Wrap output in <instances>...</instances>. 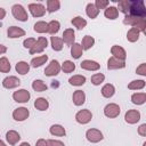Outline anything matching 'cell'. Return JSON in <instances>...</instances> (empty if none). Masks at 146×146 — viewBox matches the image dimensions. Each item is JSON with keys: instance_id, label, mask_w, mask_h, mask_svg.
<instances>
[{"instance_id": "obj_36", "label": "cell", "mask_w": 146, "mask_h": 146, "mask_svg": "<svg viewBox=\"0 0 146 146\" xmlns=\"http://www.w3.org/2000/svg\"><path fill=\"white\" fill-rule=\"evenodd\" d=\"M32 89L36 92H43L48 89V86L44 83L43 80L41 79H35L33 82H32Z\"/></svg>"}, {"instance_id": "obj_1", "label": "cell", "mask_w": 146, "mask_h": 146, "mask_svg": "<svg viewBox=\"0 0 146 146\" xmlns=\"http://www.w3.org/2000/svg\"><path fill=\"white\" fill-rule=\"evenodd\" d=\"M128 15L146 18V6L143 0H129Z\"/></svg>"}, {"instance_id": "obj_54", "label": "cell", "mask_w": 146, "mask_h": 146, "mask_svg": "<svg viewBox=\"0 0 146 146\" xmlns=\"http://www.w3.org/2000/svg\"><path fill=\"white\" fill-rule=\"evenodd\" d=\"M0 146H7V144H6L2 139H0Z\"/></svg>"}, {"instance_id": "obj_14", "label": "cell", "mask_w": 146, "mask_h": 146, "mask_svg": "<svg viewBox=\"0 0 146 146\" xmlns=\"http://www.w3.org/2000/svg\"><path fill=\"white\" fill-rule=\"evenodd\" d=\"M25 34H26L25 30L19 26H16V25H13L7 29V36L9 39H18V38L24 36Z\"/></svg>"}, {"instance_id": "obj_9", "label": "cell", "mask_w": 146, "mask_h": 146, "mask_svg": "<svg viewBox=\"0 0 146 146\" xmlns=\"http://www.w3.org/2000/svg\"><path fill=\"white\" fill-rule=\"evenodd\" d=\"M91 119H92V113L88 108L80 110L75 114V121L79 124H87V123H89L91 121Z\"/></svg>"}, {"instance_id": "obj_27", "label": "cell", "mask_w": 146, "mask_h": 146, "mask_svg": "<svg viewBox=\"0 0 146 146\" xmlns=\"http://www.w3.org/2000/svg\"><path fill=\"white\" fill-rule=\"evenodd\" d=\"M34 107H35V110H38V111H40V112H44V111H47L48 108H49V102L44 98V97H39V98H36L35 100H34Z\"/></svg>"}, {"instance_id": "obj_12", "label": "cell", "mask_w": 146, "mask_h": 146, "mask_svg": "<svg viewBox=\"0 0 146 146\" xmlns=\"http://www.w3.org/2000/svg\"><path fill=\"white\" fill-rule=\"evenodd\" d=\"M141 114L138 110H128L124 114V121L128 124H136L140 121Z\"/></svg>"}, {"instance_id": "obj_38", "label": "cell", "mask_w": 146, "mask_h": 146, "mask_svg": "<svg viewBox=\"0 0 146 146\" xmlns=\"http://www.w3.org/2000/svg\"><path fill=\"white\" fill-rule=\"evenodd\" d=\"M33 30H34V32L40 33V34L47 33V31H48V23L44 22V21H38L33 25Z\"/></svg>"}, {"instance_id": "obj_49", "label": "cell", "mask_w": 146, "mask_h": 146, "mask_svg": "<svg viewBox=\"0 0 146 146\" xmlns=\"http://www.w3.org/2000/svg\"><path fill=\"white\" fill-rule=\"evenodd\" d=\"M35 146H48V141L44 138H39L35 143Z\"/></svg>"}, {"instance_id": "obj_51", "label": "cell", "mask_w": 146, "mask_h": 146, "mask_svg": "<svg viewBox=\"0 0 146 146\" xmlns=\"http://www.w3.org/2000/svg\"><path fill=\"white\" fill-rule=\"evenodd\" d=\"M6 52H7V47H6L5 44L0 43V55H3V54H6Z\"/></svg>"}, {"instance_id": "obj_4", "label": "cell", "mask_w": 146, "mask_h": 146, "mask_svg": "<svg viewBox=\"0 0 146 146\" xmlns=\"http://www.w3.org/2000/svg\"><path fill=\"white\" fill-rule=\"evenodd\" d=\"M86 139L91 144H97L104 139V135L99 129L90 128L86 131Z\"/></svg>"}, {"instance_id": "obj_3", "label": "cell", "mask_w": 146, "mask_h": 146, "mask_svg": "<svg viewBox=\"0 0 146 146\" xmlns=\"http://www.w3.org/2000/svg\"><path fill=\"white\" fill-rule=\"evenodd\" d=\"M11 15L19 22H26L29 19V14L21 3H15L11 6Z\"/></svg>"}, {"instance_id": "obj_28", "label": "cell", "mask_w": 146, "mask_h": 146, "mask_svg": "<svg viewBox=\"0 0 146 146\" xmlns=\"http://www.w3.org/2000/svg\"><path fill=\"white\" fill-rule=\"evenodd\" d=\"M104 16L110 21H114L119 17V10L115 6H108L106 9H104Z\"/></svg>"}, {"instance_id": "obj_24", "label": "cell", "mask_w": 146, "mask_h": 146, "mask_svg": "<svg viewBox=\"0 0 146 146\" xmlns=\"http://www.w3.org/2000/svg\"><path fill=\"white\" fill-rule=\"evenodd\" d=\"M70 51H71V56L74 58V59H80L81 56L83 55V49H82V46L78 42H74L71 47H70Z\"/></svg>"}, {"instance_id": "obj_32", "label": "cell", "mask_w": 146, "mask_h": 146, "mask_svg": "<svg viewBox=\"0 0 146 146\" xmlns=\"http://www.w3.org/2000/svg\"><path fill=\"white\" fill-rule=\"evenodd\" d=\"M146 86V81L143 79H137V80H132L131 82L128 83V89L129 90H141L144 89Z\"/></svg>"}, {"instance_id": "obj_15", "label": "cell", "mask_w": 146, "mask_h": 146, "mask_svg": "<svg viewBox=\"0 0 146 146\" xmlns=\"http://www.w3.org/2000/svg\"><path fill=\"white\" fill-rule=\"evenodd\" d=\"M80 67L84 71H90V72H96L100 68V64L96 60L92 59H83L80 63Z\"/></svg>"}, {"instance_id": "obj_11", "label": "cell", "mask_w": 146, "mask_h": 146, "mask_svg": "<svg viewBox=\"0 0 146 146\" xmlns=\"http://www.w3.org/2000/svg\"><path fill=\"white\" fill-rule=\"evenodd\" d=\"M11 116H13V119H14L15 121H17V122H23V121H25V120L29 119V116H30V111H29V108H26V107H24V106L17 107V108H15V110L13 111Z\"/></svg>"}, {"instance_id": "obj_5", "label": "cell", "mask_w": 146, "mask_h": 146, "mask_svg": "<svg viewBox=\"0 0 146 146\" xmlns=\"http://www.w3.org/2000/svg\"><path fill=\"white\" fill-rule=\"evenodd\" d=\"M48 47V39L46 36H39L36 39V42L34 43V46L29 50L30 55H36V54H41L43 52V50Z\"/></svg>"}, {"instance_id": "obj_37", "label": "cell", "mask_w": 146, "mask_h": 146, "mask_svg": "<svg viewBox=\"0 0 146 146\" xmlns=\"http://www.w3.org/2000/svg\"><path fill=\"white\" fill-rule=\"evenodd\" d=\"M60 9V1L59 0H48L46 10L48 13H56Z\"/></svg>"}, {"instance_id": "obj_6", "label": "cell", "mask_w": 146, "mask_h": 146, "mask_svg": "<svg viewBox=\"0 0 146 146\" xmlns=\"http://www.w3.org/2000/svg\"><path fill=\"white\" fill-rule=\"evenodd\" d=\"M121 107L116 103H108L104 107V115L108 119H115L120 115Z\"/></svg>"}, {"instance_id": "obj_35", "label": "cell", "mask_w": 146, "mask_h": 146, "mask_svg": "<svg viewBox=\"0 0 146 146\" xmlns=\"http://www.w3.org/2000/svg\"><path fill=\"white\" fill-rule=\"evenodd\" d=\"M80 44L82 46L83 51H84V50H89V49H91V48L94 47V44H95V38L91 36V35H84V36L82 38V41H81Z\"/></svg>"}, {"instance_id": "obj_16", "label": "cell", "mask_w": 146, "mask_h": 146, "mask_svg": "<svg viewBox=\"0 0 146 146\" xmlns=\"http://www.w3.org/2000/svg\"><path fill=\"white\" fill-rule=\"evenodd\" d=\"M62 40L66 46L71 47L75 42V31L71 27L65 29L63 32V35H62Z\"/></svg>"}, {"instance_id": "obj_13", "label": "cell", "mask_w": 146, "mask_h": 146, "mask_svg": "<svg viewBox=\"0 0 146 146\" xmlns=\"http://www.w3.org/2000/svg\"><path fill=\"white\" fill-rule=\"evenodd\" d=\"M1 84L5 89H15V88L19 87L21 80L16 75H8L2 80Z\"/></svg>"}, {"instance_id": "obj_29", "label": "cell", "mask_w": 146, "mask_h": 146, "mask_svg": "<svg viewBox=\"0 0 146 146\" xmlns=\"http://www.w3.org/2000/svg\"><path fill=\"white\" fill-rule=\"evenodd\" d=\"M48 60V56L47 55H40V56H36V57H33L30 62V66L36 68V67H40L42 66L43 64H46Z\"/></svg>"}, {"instance_id": "obj_18", "label": "cell", "mask_w": 146, "mask_h": 146, "mask_svg": "<svg viewBox=\"0 0 146 146\" xmlns=\"http://www.w3.org/2000/svg\"><path fill=\"white\" fill-rule=\"evenodd\" d=\"M111 54H112V57H115V58L121 59V60H125V58H127L125 49L119 44H113L111 47Z\"/></svg>"}, {"instance_id": "obj_10", "label": "cell", "mask_w": 146, "mask_h": 146, "mask_svg": "<svg viewBox=\"0 0 146 146\" xmlns=\"http://www.w3.org/2000/svg\"><path fill=\"white\" fill-rule=\"evenodd\" d=\"M31 98V94L29 90L26 89H17L16 91L13 92V99L16 102V103H21V104H25L30 100Z\"/></svg>"}, {"instance_id": "obj_46", "label": "cell", "mask_w": 146, "mask_h": 146, "mask_svg": "<svg viewBox=\"0 0 146 146\" xmlns=\"http://www.w3.org/2000/svg\"><path fill=\"white\" fill-rule=\"evenodd\" d=\"M136 73L141 76H146V63L139 64V66H137V68H136Z\"/></svg>"}, {"instance_id": "obj_47", "label": "cell", "mask_w": 146, "mask_h": 146, "mask_svg": "<svg viewBox=\"0 0 146 146\" xmlns=\"http://www.w3.org/2000/svg\"><path fill=\"white\" fill-rule=\"evenodd\" d=\"M47 141H48V146H65V144L58 139H48Z\"/></svg>"}, {"instance_id": "obj_40", "label": "cell", "mask_w": 146, "mask_h": 146, "mask_svg": "<svg viewBox=\"0 0 146 146\" xmlns=\"http://www.w3.org/2000/svg\"><path fill=\"white\" fill-rule=\"evenodd\" d=\"M11 70V65L9 59L6 56L0 57V73H9Z\"/></svg>"}, {"instance_id": "obj_39", "label": "cell", "mask_w": 146, "mask_h": 146, "mask_svg": "<svg viewBox=\"0 0 146 146\" xmlns=\"http://www.w3.org/2000/svg\"><path fill=\"white\" fill-rule=\"evenodd\" d=\"M75 67H76L75 64L70 59H66L60 64V70L64 73H72V72L75 71Z\"/></svg>"}, {"instance_id": "obj_50", "label": "cell", "mask_w": 146, "mask_h": 146, "mask_svg": "<svg viewBox=\"0 0 146 146\" xmlns=\"http://www.w3.org/2000/svg\"><path fill=\"white\" fill-rule=\"evenodd\" d=\"M6 15H7L6 9H5V8H2V7H0V21H1V19H3V18L6 17Z\"/></svg>"}, {"instance_id": "obj_20", "label": "cell", "mask_w": 146, "mask_h": 146, "mask_svg": "<svg viewBox=\"0 0 146 146\" xmlns=\"http://www.w3.org/2000/svg\"><path fill=\"white\" fill-rule=\"evenodd\" d=\"M6 140L9 145L14 146V145L18 144V141L21 140V135L16 130H8L6 132Z\"/></svg>"}, {"instance_id": "obj_17", "label": "cell", "mask_w": 146, "mask_h": 146, "mask_svg": "<svg viewBox=\"0 0 146 146\" xmlns=\"http://www.w3.org/2000/svg\"><path fill=\"white\" fill-rule=\"evenodd\" d=\"M125 67V60L117 59L115 57H110L107 59V70L113 71V70H122Z\"/></svg>"}, {"instance_id": "obj_7", "label": "cell", "mask_w": 146, "mask_h": 146, "mask_svg": "<svg viewBox=\"0 0 146 146\" xmlns=\"http://www.w3.org/2000/svg\"><path fill=\"white\" fill-rule=\"evenodd\" d=\"M27 8H29V11L31 13V15L33 17H36V18L43 17L46 15V11H47L46 7L41 2H31Z\"/></svg>"}, {"instance_id": "obj_23", "label": "cell", "mask_w": 146, "mask_h": 146, "mask_svg": "<svg viewBox=\"0 0 146 146\" xmlns=\"http://www.w3.org/2000/svg\"><path fill=\"white\" fill-rule=\"evenodd\" d=\"M49 133L55 137H64L66 135V129L62 124H52L49 128Z\"/></svg>"}, {"instance_id": "obj_30", "label": "cell", "mask_w": 146, "mask_h": 146, "mask_svg": "<svg viewBox=\"0 0 146 146\" xmlns=\"http://www.w3.org/2000/svg\"><path fill=\"white\" fill-rule=\"evenodd\" d=\"M139 36H140V31L137 30L136 27H130L127 32V40L131 43L137 42L139 40Z\"/></svg>"}, {"instance_id": "obj_31", "label": "cell", "mask_w": 146, "mask_h": 146, "mask_svg": "<svg viewBox=\"0 0 146 146\" xmlns=\"http://www.w3.org/2000/svg\"><path fill=\"white\" fill-rule=\"evenodd\" d=\"M50 46L54 51H60L64 47V42H63L62 38L52 35V36H50Z\"/></svg>"}, {"instance_id": "obj_2", "label": "cell", "mask_w": 146, "mask_h": 146, "mask_svg": "<svg viewBox=\"0 0 146 146\" xmlns=\"http://www.w3.org/2000/svg\"><path fill=\"white\" fill-rule=\"evenodd\" d=\"M123 24L130 25L131 27H136L137 30L140 31V33H145V29H146V18L125 15L124 18H123Z\"/></svg>"}, {"instance_id": "obj_53", "label": "cell", "mask_w": 146, "mask_h": 146, "mask_svg": "<svg viewBox=\"0 0 146 146\" xmlns=\"http://www.w3.org/2000/svg\"><path fill=\"white\" fill-rule=\"evenodd\" d=\"M18 146H31V145H30L27 141H23V143H21Z\"/></svg>"}, {"instance_id": "obj_34", "label": "cell", "mask_w": 146, "mask_h": 146, "mask_svg": "<svg viewBox=\"0 0 146 146\" xmlns=\"http://www.w3.org/2000/svg\"><path fill=\"white\" fill-rule=\"evenodd\" d=\"M86 14H87V16H88L89 18L95 19V18L99 15V10L95 7L94 2H89V3H87V6H86Z\"/></svg>"}, {"instance_id": "obj_8", "label": "cell", "mask_w": 146, "mask_h": 146, "mask_svg": "<svg viewBox=\"0 0 146 146\" xmlns=\"http://www.w3.org/2000/svg\"><path fill=\"white\" fill-rule=\"evenodd\" d=\"M60 63L57 59H51L44 68V74L46 76H56L60 73Z\"/></svg>"}, {"instance_id": "obj_22", "label": "cell", "mask_w": 146, "mask_h": 146, "mask_svg": "<svg viewBox=\"0 0 146 146\" xmlns=\"http://www.w3.org/2000/svg\"><path fill=\"white\" fill-rule=\"evenodd\" d=\"M30 68H31L30 63H27V62H25V60H19V62H17L16 65H15V70H16V72H17L19 75H25V74H27V73L30 72Z\"/></svg>"}, {"instance_id": "obj_48", "label": "cell", "mask_w": 146, "mask_h": 146, "mask_svg": "<svg viewBox=\"0 0 146 146\" xmlns=\"http://www.w3.org/2000/svg\"><path fill=\"white\" fill-rule=\"evenodd\" d=\"M137 132H138L139 136H141V137H146V123L140 124V125L138 127V129H137Z\"/></svg>"}, {"instance_id": "obj_43", "label": "cell", "mask_w": 146, "mask_h": 146, "mask_svg": "<svg viewBox=\"0 0 146 146\" xmlns=\"http://www.w3.org/2000/svg\"><path fill=\"white\" fill-rule=\"evenodd\" d=\"M90 81L94 86H100L105 81V75L103 73H95V74L91 75Z\"/></svg>"}, {"instance_id": "obj_45", "label": "cell", "mask_w": 146, "mask_h": 146, "mask_svg": "<svg viewBox=\"0 0 146 146\" xmlns=\"http://www.w3.org/2000/svg\"><path fill=\"white\" fill-rule=\"evenodd\" d=\"M35 42H36V39H35V38H26V39H24V41H23V47L30 50V49L34 46Z\"/></svg>"}, {"instance_id": "obj_21", "label": "cell", "mask_w": 146, "mask_h": 146, "mask_svg": "<svg viewBox=\"0 0 146 146\" xmlns=\"http://www.w3.org/2000/svg\"><path fill=\"white\" fill-rule=\"evenodd\" d=\"M100 94L104 98H112L115 95V87L112 83H105L102 89H100Z\"/></svg>"}, {"instance_id": "obj_41", "label": "cell", "mask_w": 146, "mask_h": 146, "mask_svg": "<svg viewBox=\"0 0 146 146\" xmlns=\"http://www.w3.org/2000/svg\"><path fill=\"white\" fill-rule=\"evenodd\" d=\"M59 29H60V23L58 21H56V19H52V21L48 22V31H47V33H49L51 35H55L56 33H58Z\"/></svg>"}, {"instance_id": "obj_26", "label": "cell", "mask_w": 146, "mask_h": 146, "mask_svg": "<svg viewBox=\"0 0 146 146\" xmlns=\"http://www.w3.org/2000/svg\"><path fill=\"white\" fill-rule=\"evenodd\" d=\"M131 103L135 105H144L146 103V92H133L130 97Z\"/></svg>"}, {"instance_id": "obj_55", "label": "cell", "mask_w": 146, "mask_h": 146, "mask_svg": "<svg viewBox=\"0 0 146 146\" xmlns=\"http://www.w3.org/2000/svg\"><path fill=\"white\" fill-rule=\"evenodd\" d=\"M143 146H146V141H144V143H143Z\"/></svg>"}, {"instance_id": "obj_19", "label": "cell", "mask_w": 146, "mask_h": 146, "mask_svg": "<svg viewBox=\"0 0 146 146\" xmlns=\"http://www.w3.org/2000/svg\"><path fill=\"white\" fill-rule=\"evenodd\" d=\"M72 102L75 106H82L86 103V94L82 90H75L72 95Z\"/></svg>"}, {"instance_id": "obj_42", "label": "cell", "mask_w": 146, "mask_h": 146, "mask_svg": "<svg viewBox=\"0 0 146 146\" xmlns=\"http://www.w3.org/2000/svg\"><path fill=\"white\" fill-rule=\"evenodd\" d=\"M116 9L119 10V13H122L125 15H128V10H129V0H120L117 1V7Z\"/></svg>"}, {"instance_id": "obj_44", "label": "cell", "mask_w": 146, "mask_h": 146, "mask_svg": "<svg viewBox=\"0 0 146 146\" xmlns=\"http://www.w3.org/2000/svg\"><path fill=\"white\" fill-rule=\"evenodd\" d=\"M95 7L100 11V9H106L110 6V1L108 0H96L94 2Z\"/></svg>"}, {"instance_id": "obj_25", "label": "cell", "mask_w": 146, "mask_h": 146, "mask_svg": "<svg viewBox=\"0 0 146 146\" xmlns=\"http://www.w3.org/2000/svg\"><path fill=\"white\" fill-rule=\"evenodd\" d=\"M86 81H87V78L82 74H75L68 79V83L74 87H81L86 83Z\"/></svg>"}, {"instance_id": "obj_33", "label": "cell", "mask_w": 146, "mask_h": 146, "mask_svg": "<svg viewBox=\"0 0 146 146\" xmlns=\"http://www.w3.org/2000/svg\"><path fill=\"white\" fill-rule=\"evenodd\" d=\"M71 23H72V25L76 30H83L87 26V21L82 16H75V17H73L71 19Z\"/></svg>"}, {"instance_id": "obj_52", "label": "cell", "mask_w": 146, "mask_h": 146, "mask_svg": "<svg viewBox=\"0 0 146 146\" xmlns=\"http://www.w3.org/2000/svg\"><path fill=\"white\" fill-rule=\"evenodd\" d=\"M58 86H59V82H58V81H56V80L51 81V87H52V88H57Z\"/></svg>"}]
</instances>
